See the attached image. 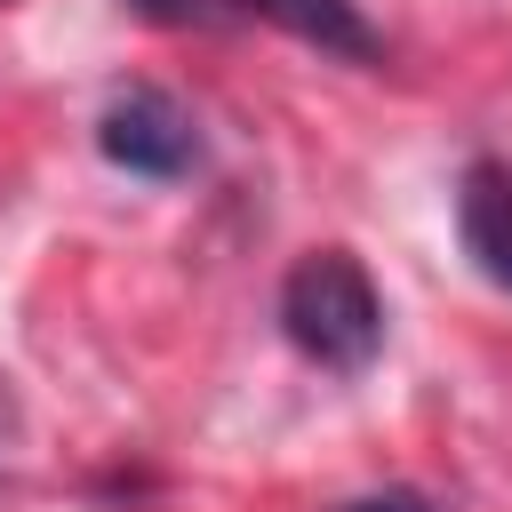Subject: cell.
<instances>
[{"mask_svg":"<svg viewBox=\"0 0 512 512\" xmlns=\"http://www.w3.org/2000/svg\"><path fill=\"white\" fill-rule=\"evenodd\" d=\"M336 512H440L424 488H368V496H352V504H336Z\"/></svg>","mask_w":512,"mask_h":512,"instance_id":"obj_6","label":"cell"},{"mask_svg":"<svg viewBox=\"0 0 512 512\" xmlns=\"http://www.w3.org/2000/svg\"><path fill=\"white\" fill-rule=\"evenodd\" d=\"M456 248L496 296H512V160L472 152L456 168Z\"/></svg>","mask_w":512,"mask_h":512,"instance_id":"obj_3","label":"cell"},{"mask_svg":"<svg viewBox=\"0 0 512 512\" xmlns=\"http://www.w3.org/2000/svg\"><path fill=\"white\" fill-rule=\"evenodd\" d=\"M280 336L328 376H368L384 352V296L352 248H304L280 280Z\"/></svg>","mask_w":512,"mask_h":512,"instance_id":"obj_1","label":"cell"},{"mask_svg":"<svg viewBox=\"0 0 512 512\" xmlns=\"http://www.w3.org/2000/svg\"><path fill=\"white\" fill-rule=\"evenodd\" d=\"M224 8L272 24V32L304 40V48H320L336 64H384V32L360 16V0H224Z\"/></svg>","mask_w":512,"mask_h":512,"instance_id":"obj_4","label":"cell"},{"mask_svg":"<svg viewBox=\"0 0 512 512\" xmlns=\"http://www.w3.org/2000/svg\"><path fill=\"white\" fill-rule=\"evenodd\" d=\"M96 152H104V168H120L136 184H184L208 160V136H200V112L176 88L136 80L96 112Z\"/></svg>","mask_w":512,"mask_h":512,"instance_id":"obj_2","label":"cell"},{"mask_svg":"<svg viewBox=\"0 0 512 512\" xmlns=\"http://www.w3.org/2000/svg\"><path fill=\"white\" fill-rule=\"evenodd\" d=\"M120 8L144 16V24H160V32H200V24L224 16V0H120Z\"/></svg>","mask_w":512,"mask_h":512,"instance_id":"obj_5","label":"cell"},{"mask_svg":"<svg viewBox=\"0 0 512 512\" xmlns=\"http://www.w3.org/2000/svg\"><path fill=\"white\" fill-rule=\"evenodd\" d=\"M16 448H24V392L0 376V464H8Z\"/></svg>","mask_w":512,"mask_h":512,"instance_id":"obj_7","label":"cell"}]
</instances>
